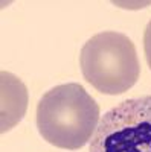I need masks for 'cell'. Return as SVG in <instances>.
I'll list each match as a JSON object with an SVG mask.
<instances>
[{
    "label": "cell",
    "instance_id": "6da1fadb",
    "mask_svg": "<svg viewBox=\"0 0 151 152\" xmlns=\"http://www.w3.org/2000/svg\"><path fill=\"white\" fill-rule=\"evenodd\" d=\"M99 125V105L80 84H61L37 105V128L50 145L75 151L85 146Z\"/></svg>",
    "mask_w": 151,
    "mask_h": 152
},
{
    "label": "cell",
    "instance_id": "7a4b0ae2",
    "mask_svg": "<svg viewBox=\"0 0 151 152\" xmlns=\"http://www.w3.org/2000/svg\"><path fill=\"white\" fill-rule=\"evenodd\" d=\"M84 79L102 94H122L137 82L141 64L127 35L104 31L93 35L80 53Z\"/></svg>",
    "mask_w": 151,
    "mask_h": 152
},
{
    "label": "cell",
    "instance_id": "3957f363",
    "mask_svg": "<svg viewBox=\"0 0 151 152\" xmlns=\"http://www.w3.org/2000/svg\"><path fill=\"white\" fill-rule=\"evenodd\" d=\"M89 152H151V94L127 99L108 110Z\"/></svg>",
    "mask_w": 151,
    "mask_h": 152
},
{
    "label": "cell",
    "instance_id": "277c9868",
    "mask_svg": "<svg viewBox=\"0 0 151 152\" xmlns=\"http://www.w3.org/2000/svg\"><path fill=\"white\" fill-rule=\"evenodd\" d=\"M28 93L23 82L8 72H2V132L18 123L26 111Z\"/></svg>",
    "mask_w": 151,
    "mask_h": 152
},
{
    "label": "cell",
    "instance_id": "5b68a950",
    "mask_svg": "<svg viewBox=\"0 0 151 152\" xmlns=\"http://www.w3.org/2000/svg\"><path fill=\"white\" fill-rule=\"evenodd\" d=\"M144 50H145V58L151 69V20L148 21L145 32H144Z\"/></svg>",
    "mask_w": 151,
    "mask_h": 152
}]
</instances>
